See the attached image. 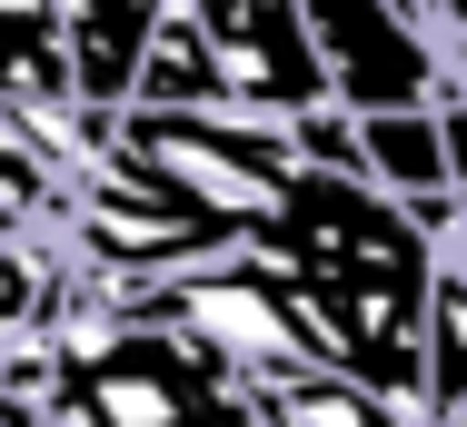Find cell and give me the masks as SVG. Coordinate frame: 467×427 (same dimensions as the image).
<instances>
[{
    "label": "cell",
    "mask_w": 467,
    "mask_h": 427,
    "mask_svg": "<svg viewBox=\"0 0 467 427\" xmlns=\"http://www.w3.org/2000/svg\"><path fill=\"white\" fill-rule=\"evenodd\" d=\"M298 30H308L338 109H408V99H438L448 89L438 40L398 0H298Z\"/></svg>",
    "instance_id": "cell-1"
},
{
    "label": "cell",
    "mask_w": 467,
    "mask_h": 427,
    "mask_svg": "<svg viewBox=\"0 0 467 427\" xmlns=\"http://www.w3.org/2000/svg\"><path fill=\"white\" fill-rule=\"evenodd\" d=\"M170 10L209 40L229 109L288 120V109L328 99V70H318V50H308V30H298V0H170Z\"/></svg>",
    "instance_id": "cell-2"
},
{
    "label": "cell",
    "mask_w": 467,
    "mask_h": 427,
    "mask_svg": "<svg viewBox=\"0 0 467 427\" xmlns=\"http://www.w3.org/2000/svg\"><path fill=\"white\" fill-rule=\"evenodd\" d=\"M170 0H60V50H70V89L90 109H119L130 99V70L150 50Z\"/></svg>",
    "instance_id": "cell-3"
},
{
    "label": "cell",
    "mask_w": 467,
    "mask_h": 427,
    "mask_svg": "<svg viewBox=\"0 0 467 427\" xmlns=\"http://www.w3.org/2000/svg\"><path fill=\"white\" fill-rule=\"evenodd\" d=\"M358 179L388 199H448V150H438V99L408 109H358Z\"/></svg>",
    "instance_id": "cell-4"
},
{
    "label": "cell",
    "mask_w": 467,
    "mask_h": 427,
    "mask_svg": "<svg viewBox=\"0 0 467 427\" xmlns=\"http://www.w3.org/2000/svg\"><path fill=\"white\" fill-rule=\"evenodd\" d=\"M40 99H80L60 50V0H0V109H40Z\"/></svg>",
    "instance_id": "cell-5"
},
{
    "label": "cell",
    "mask_w": 467,
    "mask_h": 427,
    "mask_svg": "<svg viewBox=\"0 0 467 427\" xmlns=\"http://www.w3.org/2000/svg\"><path fill=\"white\" fill-rule=\"evenodd\" d=\"M438 60H448V80L467 89V40H448V50H438Z\"/></svg>",
    "instance_id": "cell-6"
}]
</instances>
